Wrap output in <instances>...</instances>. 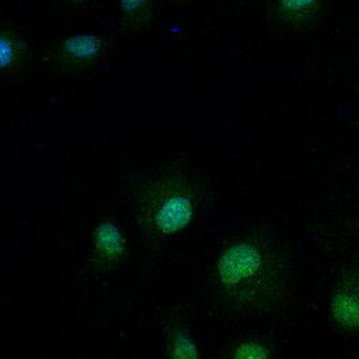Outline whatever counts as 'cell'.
<instances>
[{"label":"cell","instance_id":"obj_1","mask_svg":"<svg viewBox=\"0 0 359 359\" xmlns=\"http://www.w3.org/2000/svg\"><path fill=\"white\" fill-rule=\"evenodd\" d=\"M294 261L286 241L257 226L229 241L217 255L207 283L212 305L238 318L266 316L289 299Z\"/></svg>","mask_w":359,"mask_h":359},{"label":"cell","instance_id":"obj_2","mask_svg":"<svg viewBox=\"0 0 359 359\" xmlns=\"http://www.w3.org/2000/svg\"><path fill=\"white\" fill-rule=\"evenodd\" d=\"M204 196V180L194 167L183 161L164 163L136 184L133 217L146 239L168 241L193 224Z\"/></svg>","mask_w":359,"mask_h":359},{"label":"cell","instance_id":"obj_3","mask_svg":"<svg viewBox=\"0 0 359 359\" xmlns=\"http://www.w3.org/2000/svg\"><path fill=\"white\" fill-rule=\"evenodd\" d=\"M111 39L99 29H78L53 39L45 55L46 65L56 74H79L90 71L106 60Z\"/></svg>","mask_w":359,"mask_h":359},{"label":"cell","instance_id":"obj_4","mask_svg":"<svg viewBox=\"0 0 359 359\" xmlns=\"http://www.w3.org/2000/svg\"><path fill=\"white\" fill-rule=\"evenodd\" d=\"M358 265L347 266L330 299V319L344 334L357 336L359 330Z\"/></svg>","mask_w":359,"mask_h":359},{"label":"cell","instance_id":"obj_5","mask_svg":"<svg viewBox=\"0 0 359 359\" xmlns=\"http://www.w3.org/2000/svg\"><path fill=\"white\" fill-rule=\"evenodd\" d=\"M126 257V240L117 222L104 219L96 225L90 238L89 262L97 272L116 269Z\"/></svg>","mask_w":359,"mask_h":359},{"label":"cell","instance_id":"obj_6","mask_svg":"<svg viewBox=\"0 0 359 359\" xmlns=\"http://www.w3.org/2000/svg\"><path fill=\"white\" fill-rule=\"evenodd\" d=\"M31 43L22 28L11 21H0V75L17 76L31 60Z\"/></svg>","mask_w":359,"mask_h":359},{"label":"cell","instance_id":"obj_7","mask_svg":"<svg viewBox=\"0 0 359 359\" xmlns=\"http://www.w3.org/2000/svg\"><path fill=\"white\" fill-rule=\"evenodd\" d=\"M329 0H272V15L289 31H302L313 27L327 10Z\"/></svg>","mask_w":359,"mask_h":359},{"label":"cell","instance_id":"obj_8","mask_svg":"<svg viewBox=\"0 0 359 359\" xmlns=\"http://www.w3.org/2000/svg\"><path fill=\"white\" fill-rule=\"evenodd\" d=\"M116 31L121 36H133L156 22L157 0H111Z\"/></svg>","mask_w":359,"mask_h":359},{"label":"cell","instance_id":"obj_9","mask_svg":"<svg viewBox=\"0 0 359 359\" xmlns=\"http://www.w3.org/2000/svg\"><path fill=\"white\" fill-rule=\"evenodd\" d=\"M164 354L171 359H198L201 357L194 337L180 322H171L165 329Z\"/></svg>","mask_w":359,"mask_h":359},{"label":"cell","instance_id":"obj_10","mask_svg":"<svg viewBox=\"0 0 359 359\" xmlns=\"http://www.w3.org/2000/svg\"><path fill=\"white\" fill-rule=\"evenodd\" d=\"M233 359H269L275 357L273 344L264 339H244L236 343L226 355Z\"/></svg>","mask_w":359,"mask_h":359},{"label":"cell","instance_id":"obj_11","mask_svg":"<svg viewBox=\"0 0 359 359\" xmlns=\"http://www.w3.org/2000/svg\"><path fill=\"white\" fill-rule=\"evenodd\" d=\"M61 11L75 17H90L104 13L110 0H55Z\"/></svg>","mask_w":359,"mask_h":359},{"label":"cell","instance_id":"obj_12","mask_svg":"<svg viewBox=\"0 0 359 359\" xmlns=\"http://www.w3.org/2000/svg\"><path fill=\"white\" fill-rule=\"evenodd\" d=\"M175 8H183L186 6H189L193 0H168Z\"/></svg>","mask_w":359,"mask_h":359}]
</instances>
